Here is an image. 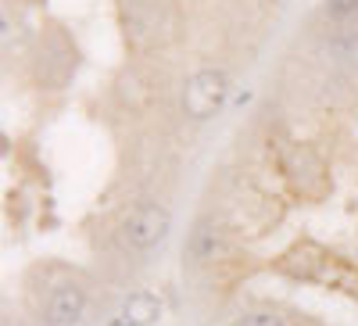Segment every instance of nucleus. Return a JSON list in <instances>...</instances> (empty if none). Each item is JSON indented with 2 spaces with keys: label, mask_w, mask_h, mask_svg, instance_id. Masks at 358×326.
Listing matches in <instances>:
<instances>
[{
  "label": "nucleus",
  "mask_w": 358,
  "mask_h": 326,
  "mask_svg": "<svg viewBox=\"0 0 358 326\" xmlns=\"http://www.w3.org/2000/svg\"><path fill=\"white\" fill-rule=\"evenodd\" d=\"M215 251H219V229H215L212 222H201V226L194 229V236H190V255H194L197 262H212Z\"/></svg>",
  "instance_id": "obj_6"
},
{
  "label": "nucleus",
  "mask_w": 358,
  "mask_h": 326,
  "mask_svg": "<svg viewBox=\"0 0 358 326\" xmlns=\"http://www.w3.org/2000/svg\"><path fill=\"white\" fill-rule=\"evenodd\" d=\"M229 326H290L283 316L276 312H244V316H236Z\"/></svg>",
  "instance_id": "obj_7"
},
{
  "label": "nucleus",
  "mask_w": 358,
  "mask_h": 326,
  "mask_svg": "<svg viewBox=\"0 0 358 326\" xmlns=\"http://www.w3.org/2000/svg\"><path fill=\"white\" fill-rule=\"evenodd\" d=\"M330 15H334V18L358 15V0H330Z\"/></svg>",
  "instance_id": "obj_8"
},
{
  "label": "nucleus",
  "mask_w": 358,
  "mask_h": 326,
  "mask_svg": "<svg viewBox=\"0 0 358 326\" xmlns=\"http://www.w3.org/2000/svg\"><path fill=\"white\" fill-rule=\"evenodd\" d=\"M172 229V215L165 204H155V201H143L136 204V208L126 215L122 222V236H126V244L136 248V251H151L158 248L165 236Z\"/></svg>",
  "instance_id": "obj_2"
},
{
  "label": "nucleus",
  "mask_w": 358,
  "mask_h": 326,
  "mask_svg": "<svg viewBox=\"0 0 358 326\" xmlns=\"http://www.w3.org/2000/svg\"><path fill=\"white\" fill-rule=\"evenodd\" d=\"M165 11H169L165 0H122V22L136 40L143 33H158L165 25Z\"/></svg>",
  "instance_id": "obj_4"
},
{
  "label": "nucleus",
  "mask_w": 358,
  "mask_h": 326,
  "mask_svg": "<svg viewBox=\"0 0 358 326\" xmlns=\"http://www.w3.org/2000/svg\"><path fill=\"white\" fill-rule=\"evenodd\" d=\"M229 97V76L222 69H201L183 86V108L190 118H212Z\"/></svg>",
  "instance_id": "obj_1"
},
{
  "label": "nucleus",
  "mask_w": 358,
  "mask_h": 326,
  "mask_svg": "<svg viewBox=\"0 0 358 326\" xmlns=\"http://www.w3.org/2000/svg\"><path fill=\"white\" fill-rule=\"evenodd\" d=\"M162 316V302L155 298V294H129V302L122 305V312H118L108 326H151L155 319Z\"/></svg>",
  "instance_id": "obj_5"
},
{
  "label": "nucleus",
  "mask_w": 358,
  "mask_h": 326,
  "mask_svg": "<svg viewBox=\"0 0 358 326\" xmlns=\"http://www.w3.org/2000/svg\"><path fill=\"white\" fill-rule=\"evenodd\" d=\"M83 309H86V294H83V287H76V283H62V287H54V294L47 298L43 326H72V323H79Z\"/></svg>",
  "instance_id": "obj_3"
}]
</instances>
